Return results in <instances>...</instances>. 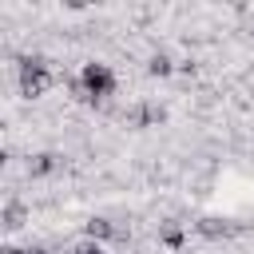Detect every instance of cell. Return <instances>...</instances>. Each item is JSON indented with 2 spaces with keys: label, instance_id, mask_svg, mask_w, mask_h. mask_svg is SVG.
I'll use <instances>...</instances> for the list:
<instances>
[{
  "label": "cell",
  "instance_id": "7",
  "mask_svg": "<svg viewBox=\"0 0 254 254\" xmlns=\"http://www.w3.org/2000/svg\"><path fill=\"white\" fill-rule=\"evenodd\" d=\"M71 254H107V250H103V242H91V238H87V242H79Z\"/></svg>",
  "mask_w": 254,
  "mask_h": 254
},
{
  "label": "cell",
  "instance_id": "5",
  "mask_svg": "<svg viewBox=\"0 0 254 254\" xmlns=\"http://www.w3.org/2000/svg\"><path fill=\"white\" fill-rule=\"evenodd\" d=\"M147 71H151V75H171V71H175V64H171V56L155 52V56L147 60Z\"/></svg>",
  "mask_w": 254,
  "mask_h": 254
},
{
  "label": "cell",
  "instance_id": "6",
  "mask_svg": "<svg viewBox=\"0 0 254 254\" xmlns=\"http://www.w3.org/2000/svg\"><path fill=\"white\" fill-rule=\"evenodd\" d=\"M52 171H56V155H48V151H44V155H36V159H32V175H52Z\"/></svg>",
  "mask_w": 254,
  "mask_h": 254
},
{
  "label": "cell",
  "instance_id": "3",
  "mask_svg": "<svg viewBox=\"0 0 254 254\" xmlns=\"http://www.w3.org/2000/svg\"><path fill=\"white\" fill-rule=\"evenodd\" d=\"M83 234H87L91 242H107V238L115 234V226H111L107 218H87V222H83Z\"/></svg>",
  "mask_w": 254,
  "mask_h": 254
},
{
  "label": "cell",
  "instance_id": "8",
  "mask_svg": "<svg viewBox=\"0 0 254 254\" xmlns=\"http://www.w3.org/2000/svg\"><path fill=\"white\" fill-rule=\"evenodd\" d=\"M4 254H48V250H44V246H28V250H16V246H12V250H4Z\"/></svg>",
  "mask_w": 254,
  "mask_h": 254
},
{
  "label": "cell",
  "instance_id": "2",
  "mask_svg": "<svg viewBox=\"0 0 254 254\" xmlns=\"http://www.w3.org/2000/svg\"><path fill=\"white\" fill-rule=\"evenodd\" d=\"M52 87V67H48V60L44 56H28L24 64H20V91L28 95V99H36V95H44Z\"/></svg>",
  "mask_w": 254,
  "mask_h": 254
},
{
  "label": "cell",
  "instance_id": "4",
  "mask_svg": "<svg viewBox=\"0 0 254 254\" xmlns=\"http://www.w3.org/2000/svg\"><path fill=\"white\" fill-rule=\"evenodd\" d=\"M159 238H163V246H167V250H183V242H187L183 226H175V222H167V226L159 230Z\"/></svg>",
  "mask_w": 254,
  "mask_h": 254
},
{
  "label": "cell",
  "instance_id": "1",
  "mask_svg": "<svg viewBox=\"0 0 254 254\" xmlns=\"http://www.w3.org/2000/svg\"><path fill=\"white\" fill-rule=\"evenodd\" d=\"M79 87L87 91V99H107V95H115V71L99 60H87L79 67Z\"/></svg>",
  "mask_w": 254,
  "mask_h": 254
}]
</instances>
